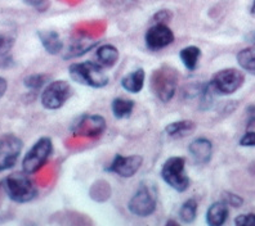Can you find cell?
Segmentation results:
<instances>
[{
  "label": "cell",
  "instance_id": "obj_10",
  "mask_svg": "<svg viewBox=\"0 0 255 226\" xmlns=\"http://www.w3.org/2000/svg\"><path fill=\"white\" fill-rule=\"evenodd\" d=\"M23 142L14 134H5L0 138V172L12 168L21 155Z\"/></svg>",
  "mask_w": 255,
  "mask_h": 226
},
{
  "label": "cell",
  "instance_id": "obj_8",
  "mask_svg": "<svg viewBox=\"0 0 255 226\" xmlns=\"http://www.w3.org/2000/svg\"><path fill=\"white\" fill-rule=\"evenodd\" d=\"M72 95H74V89L70 82L65 80H54L50 81L49 84L44 87L40 102L45 109L57 111L62 108Z\"/></svg>",
  "mask_w": 255,
  "mask_h": 226
},
{
  "label": "cell",
  "instance_id": "obj_6",
  "mask_svg": "<svg viewBox=\"0 0 255 226\" xmlns=\"http://www.w3.org/2000/svg\"><path fill=\"white\" fill-rule=\"evenodd\" d=\"M245 82V75L237 69H224L215 72L209 81V86L217 95H231Z\"/></svg>",
  "mask_w": 255,
  "mask_h": 226
},
{
  "label": "cell",
  "instance_id": "obj_14",
  "mask_svg": "<svg viewBox=\"0 0 255 226\" xmlns=\"http://www.w3.org/2000/svg\"><path fill=\"white\" fill-rule=\"evenodd\" d=\"M228 215H230L228 205L221 199V201L214 202L209 206L208 211H206L205 221L209 226H222L227 221Z\"/></svg>",
  "mask_w": 255,
  "mask_h": 226
},
{
  "label": "cell",
  "instance_id": "obj_13",
  "mask_svg": "<svg viewBox=\"0 0 255 226\" xmlns=\"http://www.w3.org/2000/svg\"><path fill=\"white\" fill-rule=\"evenodd\" d=\"M188 152L197 164H208L213 157V143L208 138H197L188 146Z\"/></svg>",
  "mask_w": 255,
  "mask_h": 226
},
{
  "label": "cell",
  "instance_id": "obj_9",
  "mask_svg": "<svg viewBox=\"0 0 255 226\" xmlns=\"http://www.w3.org/2000/svg\"><path fill=\"white\" fill-rule=\"evenodd\" d=\"M106 129V118L100 115L84 113V115L75 118L71 124V133L75 137L79 138L94 139V138H98L105 134Z\"/></svg>",
  "mask_w": 255,
  "mask_h": 226
},
{
  "label": "cell",
  "instance_id": "obj_11",
  "mask_svg": "<svg viewBox=\"0 0 255 226\" xmlns=\"http://www.w3.org/2000/svg\"><path fill=\"white\" fill-rule=\"evenodd\" d=\"M142 163H143V157L142 155L116 154L114 161L107 167V171L114 172V174L119 175L120 177L129 179V177H133L140 170Z\"/></svg>",
  "mask_w": 255,
  "mask_h": 226
},
{
  "label": "cell",
  "instance_id": "obj_17",
  "mask_svg": "<svg viewBox=\"0 0 255 226\" xmlns=\"http://www.w3.org/2000/svg\"><path fill=\"white\" fill-rule=\"evenodd\" d=\"M144 78H146V72L143 69H138L135 71L129 72L122 78L123 89L131 94L140 93L144 86Z\"/></svg>",
  "mask_w": 255,
  "mask_h": 226
},
{
  "label": "cell",
  "instance_id": "obj_21",
  "mask_svg": "<svg viewBox=\"0 0 255 226\" xmlns=\"http://www.w3.org/2000/svg\"><path fill=\"white\" fill-rule=\"evenodd\" d=\"M134 109V102L128 98H115L111 103L112 115L118 120H124V118L130 117Z\"/></svg>",
  "mask_w": 255,
  "mask_h": 226
},
{
  "label": "cell",
  "instance_id": "obj_26",
  "mask_svg": "<svg viewBox=\"0 0 255 226\" xmlns=\"http://www.w3.org/2000/svg\"><path fill=\"white\" fill-rule=\"evenodd\" d=\"M222 201L224 203H227L228 207H234V208H240L244 205V198L241 195L236 194L234 192H223L222 193Z\"/></svg>",
  "mask_w": 255,
  "mask_h": 226
},
{
  "label": "cell",
  "instance_id": "obj_30",
  "mask_svg": "<svg viewBox=\"0 0 255 226\" xmlns=\"http://www.w3.org/2000/svg\"><path fill=\"white\" fill-rule=\"evenodd\" d=\"M23 3L32 6V8L37 9L39 12H45L48 9V6H49L47 0H23Z\"/></svg>",
  "mask_w": 255,
  "mask_h": 226
},
{
  "label": "cell",
  "instance_id": "obj_4",
  "mask_svg": "<svg viewBox=\"0 0 255 226\" xmlns=\"http://www.w3.org/2000/svg\"><path fill=\"white\" fill-rule=\"evenodd\" d=\"M157 207V190L153 184L147 181L140 183L137 190L128 202V210L131 215L138 217H148Z\"/></svg>",
  "mask_w": 255,
  "mask_h": 226
},
{
  "label": "cell",
  "instance_id": "obj_33",
  "mask_svg": "<svg viewBox=\"0 0 255 226\" xmlns=\"http://www.w3.org/2000/svg\"><path fill=\"white\" fill-rule=\"evenodd\" d=\"M250 14H252L253 17H255V0H253L252 8H250Z\"/></svg>",
  "mask_w": 255,
  "mask_h": 226
},
{
  "label": "cell",
  "instance_id": "obj_31",
  "mask_svg": "<svg viewBox=\"0 0 255 226\" xmlns=\"http://www.w3.org/2000/svg\"><path fill=\"white\" fill-rule=\"evenodd\" d=\"M246 126L248 129L255 126V104L249 105L246 108Z\"/></svg>",
  "mask_w": 255,
  "mask_h": 226
},
{
  "label": "cell",
  "instance_id": "obj_32",
  "mask_svg": "<svg viewBox=\"0 0 255 226\" xmlns=\"http://www.w3.org/2000/svg\"><path fill=\"white\" fill-rule=\"evenodd\" d=\"M6 89H8V82H6L5 78L0 76V99H1L4 96V94L6 93Z\"/></svg>",
  "mask_w": 255,
  "mask_h": 226
},
{
  "label": "cell",
  "instance_id": "obj_2",
  "mask_svg": "<svg viewBox=\"0 0 255 226\" xmlns=\"http://www.w3.org/2000/svg\"><path fill=\"white\" fill-rule=\"evenodd\" d=\"M4 189L10 201L21 205L34 201L37 197V188L25 171L8 175L4 180Z\"/></svg>",
  "mask_w": 255,
  "mask_h": 226
},
{
  "label": "cell",
  "instance_id": "obj_23",
  "mask_svg": "<svg viewBox=\"0 0 255 226\" xmlns=\"http://www.w3.org/2000/svg\"><path fill=\"white\" fill-rule=\"evenodd\" d=\"M14 45V39L0 34V69H6L12 65L13 59L10 50Z\"/></svg>",
  "mask_w": 255,
  "mask_h": 226
},
{
  "label": "cell",
  "instance_id": "obj_24",
  "mask_svg": "<svg viewBox=\"0 0 255 226\" xmlns=\"http://www.w3.org/2000/svg\"><path fill=\"white\" fill-rule=\"evenodd\" d=\"M197 210H199V205H197L196 199L190 198L183 202V205L181 206L179 211H178V217L181 223L183 224H192L196 220L197 217Z\"/></svg>",
  "mask_w": 255,
  "mask_h": 226
},
{
  "label": "cell",
  "instance_id": "obj_15",
  "mask_svg": "<svg viewBox=\"0 0 255 226\" xmlns=\"http://www.w3.org/2000/svg\"><path fill=\"white\" fill-rule=\"evenodd\" d=\"M37 36H39V40H40L41 45H43V48L48 54L57 56V54L62 52L63 41L57 31L40 30V31H37Z\"/></svg>",
  "mask_w": 255,
  "mask_h": 226
},
{
  "label": "cell",
  "instance_id": "obj_18",
  "mask_svg": "<svg viewBox=\"0 0 255 226\" xmlns=\"http://www.w3.org/2000/svg\"><path fill=\"white\" fill-rule=\"evenodd\" d=\"M98 41L93 40V39H89V37H78V39H74L70 44L69 49L66 52L65 59H71L76 58V57H80L85 53H88L89 50L93 49L96 47Z\"/></svg>",
  "mask_w": 255,
  "mask_h": 226
},
{
  "label": "cell",
  "instance_id": "obj_1",
  "mask_svg": "<svg viewBox=\"0 0 255 226\" xmlns=\"http://www.w3.org/2000/svg\"><path fill=\"white\" fill-rule=\"evenodd\" d=\"M69 74L72 81L93 89H102L110 82V77L105 71V67L100 63L91 61L72 63L69 66Z\"/></svg>",
  "mask_w": 255,
  "mask_h": 226
},
{
  "label": "cell",
  "instance_id": "obj_16",
  "mask_svg": "<svg viewBox=\"0 0 255 226\" xmlns=\"http://www.w3.org/2000/svg\"><path fill=\"white\" fill-rule=\"evenodd\" d=\"M196 122L192 120H181V121L170 122L165 126V134L171 139H182L196 130Z\"/></svg>",
  "mask_w": 255,
  "mask_h": 226
},
{
  "label": "cell",
  "instance_id": "obj_5",
  "mask_svg": "<svg viewBox=\"0 0 255 226\" xmlns=\"http://www.w3.org/2000/svg\"><path fill=\"white\" fill-rule=\"evenodd\" d=\"M161 179L171 189L184 193L190 188V177L186 172V161L183 157H170L164 162L161 167Z\"/></svg>",
  "mask_w": 255,
  "mask_h": 226
},
{
  "label": "cell",
  "instance_id": "obj_20",
  "mask_svg": "<svg viewBox=\"0 0 255 226\" xmlns=\"http://www.w3.org/2000/svg\"><path fill=\"white\" fill-rule=\"evenodd\" d=\"M179 58L188 71H195L199 66L200 58H201V49L199 47H195V45L183 48L179 52Z\"/></svg>",
  "mask_w": 255,
  "mask_h": 226
},
{
  "label": "cell",
  "instance_id": "obj_19",
  "mask_svg": "<svg viewBox=\"0 0 255 226\" xmlns=\"http://www.w3.org/2000/svg\"><path fill=\"white\" fill-rule=\"evenodd\" d=\"M96 57L101 66H103L105 69H111L118 63L119 58H120V53H119V49L115 45L105 44V45L97 49Z\"/></svg>",
  "mask_w": 255,
  "mask_h": 226
},
{
  "label": "cell",
  "instance_id": "obj_22",
  "mask_svg": "<svg viewBox=\"0 0 255 226\" xmlns=\"http://www.w3.org/2000/svg\"><path fill=\"white\" fill-rule=\"evenodd\" d=\"M237 63L244 71L255 76V45L248 47L237 53Z\"/></svg>",
  "mask_w": 255,
  "mask_h": 226
},
{
  "label": "cell",
  "instance_id": "obj_28",
  "mask_svg": "<svg viewBox=\"0 0 255 226\" xmlns=\"http://www.w3.org/2000/svg\"><path fill=\"white\" fill-rule=\"evenodd\" d=\"M235 224L237 226H255V214H243L235 219Z\"/></svg>",
  "mask_w": 255,
  "mask_h": 226
},
{
  "label": "cell",
  "instance_id": "obj_29",
  "mask_svg": "<svg viewBox=\"0 0 255 226\" xmlns=\"http://www.w3.org/2000/svg\"><path fill=\"white\" fill-rule=\"evenodd\" d=\"M239 144L246 148H255V131H246L240 139Z\"/></svg>",
  "mask_w": 255,
  "mask_h": 226
},
{
  "label": "cell",
  "instance_id": "obj_25",
  "mask_svg": "<svg viewBox=\"0 0 255 226\" xmlns=\"http://www.w3.org/2000/svg\"><path fill=\"white\" fill-rule=\"evenodd\" d=\"M50 82V76L47 74H32L23 78V85L28 90H40Z\"/></svg>",
  "mask_w": 255,
  "mask_h": 226
},
{
  "label": "cell",
  "instance_id": "obj_12",
  "mask_svg": "<svg viewBox=\"0 0 255 226\" xmlns=\"http://www.w3.org/2000/svg\"><path fill=\"white\" fill-rule=\"evenodd\" d=\"M144 41L149 50L157 52L164 48L169 47L174 41V32L171 31V28L164 23H155L153 26L147 30Z\"/></svg>",
  "mask_w": 255,
  "mask_h": 226
},
{
  "label": "cell",
  "instance_id": "obj_3",
  "mask_svg": "<svg viewBox=\"0 0 255 226\" xmlns=\"http://www.w3.org/2000/svg\"><path fill=\"white\" fill-rule=\"evenodd\" d=\"M178 85V72L171 66L164 65L151 75V89L162 103H169L175 95Z\"/></svg>",
  "mask_w": 255,
  "mask_h": 226
},
{
  "label": "cell",
  "instance_id": "obj_7",
  "mask_svg": "<svg viewBox=\"0 0 255 226\" xmlns=\"http://www.w3.org/2000/svg\"><path fill=\"white\" fill-rule=\"evenodd\" d=\"M53 153V142L48 137H43L35 143L22 159V170L26 174H36L47 163Z\"/></svg>",
  "mask_w": 255,
  "mask_h": 226
},
{
  "label": "cell",
  "instance_id": "obj_27",
  "mask_svg": "<svg viewBox=\"0 0 255 226\" xmlns=\"http://www.w3.org/2000/svg\"><path fill=\"white\" fill-rule=\"evenodd\" d=\"M171 18H173V13L169 9H160L152 16L153 23H164V25H168Z\"/></svg>",
  "mask_w": 255,
  "mask_h": 226
}]
</instances>
